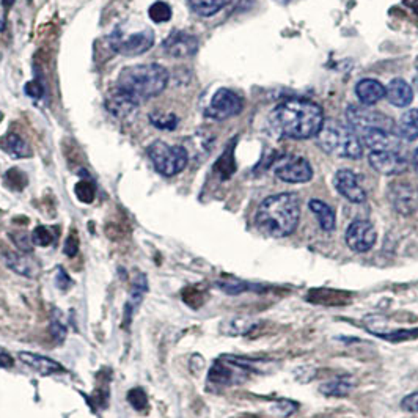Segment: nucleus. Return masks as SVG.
I'll use <instances>...</instances> for the list:
<instances>
[{
    "instance_id": "obj_1",
    "label": "nucleus",
    "mask_w": 418,
    "mask_h": 418,
    "mask_svg": "<svg viewBox=\"0 0 418 418\" xmlns=\"http://www.w3.org/2000/svg\"><path fill=\"white\" fill-rule=\"evenodd\" d=\"M271 123L280 135L294 140L316 137L324 123L321 106L310 99L293 98L280 102L272 110Z\"/></svg>"
},
{
    "instance_id": "obj_2",
    "label": "nucleus",
    "mask_w": 418,
    "mask_h": 418,
    "mask_svg": "<svg viewBox=\"0 0 418 418\" xmlns=\"http://www.w3.org/2000/svg\"><path fill=\"white\" fill-rule=\"evenodd\" d=\"M300 220V200L293 192L264 198L255 214V227L269 238H288Z\"/></svg>"
},
{
    "instance_id": "obj_3",
    "label": "nucleus",
    "mask_w": 418,
    "mask_h": 418,
    "mask_svg": "<svg viewBox=\"0 0 418 418\" xmlns=\"http://www.w3.org/2000/svg\"><path fill=\"white\" fill-rule=\"evenodd\" d=\"M168 71L159 63L132 65L121 69L118 87L124 88L139 99L159 96L167 88Z\"/></svg>"
},
{
    "instance_id": "obj_4",
    "label": "nucleus",
    "mask_w": 418,
    "mask_h": 418,
    "mask_svg": "<svg viewBox=\"0 0 418 418\" xmlns=\"http://www.w3.org/2000/svg\"><path fill=\"white\" fill-rule=\"evenodd\" d=\"M316 143L324 153L337 157L359 159L363 154L359 135L349 126L341 124L337 120L324 121L316 135Z\"/></svg>"
},
{
    "instance_id": "obj_5",
    "label": "nucleus",
    "mask_w": 418,
    "mask_h": 418,
    "mask_svg": "<svg viewBox=\"0 0 418 418\" xmlns=\"http://www.w3.org/2000/svg\"><path fill=\"white\" fill-rule=\"evenodd\" d=\"M148 156H150L156 172L167 176V178L183 172L187 167V162H189V154H187L184 146H172L162 140L153 142L148 146Z\"/></svg>"
},
{
    "instance_id": "obj_6",
    "label": "nucleus",
    "mask_w": 418,
    "mask_h": 418,
    "mask_svg": "<svg viewBox=\"0 0 418 418\" xmlns=\"http://www.w3.org/2000/svg\"><path fill=\"white\" fill-rule=\"evenodd\" d=\"M346 118L349 121L351 129L359 137L371 131H388L396 134V123L388 115L366 106H349L346 110Z\"/></svg>"
},
{
    "instance_id": "obj_7",
    "label": "nucleus",
    "mask_w": 418,
    "mask_h": 418,
    "mask_svg": "<svg viewBox=\"0 0 418 418\" xmlns=\"http://www.w3.org/2000/svg\"><path fill=\"white\" fill-rule=\"evenodd\" d=\"M154 44V32L145 29L139 33H132L128 38H121L120 30L110 35V47L124 57H137L150 51Z\"/></svg>"
},
{
    "instance_id": "obj_8",
    "label": "nucleus",
    "mask_w": 418,
    "mask_h": 418,
    "mask_svg": "<svg viewBox=\"0 0 418 418\" xmlns=\"http://www.w3.org/2000/svg\"><path fill=\"white\" fill-rule=\"evenodd\" d=\"M275 176L289 184L308 183L313 178V168L305 157L283 156L274 167Z\"/></svg>"
},
{
    "instance_id": "obj_9",
    "label": "nucleus",
    "mask_w": 418,
    "mask_h": 418,
    "mask_svg": "<svg viewBox=\"0 0 418 418\" xmlns=\"http://www.w3.org/2000/svg\"><path fill=\"white\" fill-rule=\"evenodd\" d=\"M244 101L238 93L230 88H219L206 109V115L214 120H228L242 112Z\"/></svg>"
},
{
    "instance_id": "obj_10",
    "label": "nucleus",
    "mask_w": 418,
    "mask_h": 418,
    "mask_svg": "<svg viewBox=\"0 0 418 418\" xmlns=\"http://www.w3.org/2000/svg\"><path fill=\"white\" fill-rule=\"evenodd\" d=\"M344 241L349 249L355 253H365L371 250L377 241L376 228L371 222L363 219H357L346 230Z\"/></svg>"
},
{
    "instance_id": "obj_11",
    "label": "nucleus",
    "mask_w": 418,
    "mask_h": 418,
    "mask_svg": "<svg viewBox=\"0 0 418 418\" xmlns=\"http://www.w3.org/2000/svg\"><path fill=\"white\" fill-rule=\"evenodd\" d=\"M368 161H370V165L377 173L385 176L401 175L409 167L407 157L404 154H401L399 150L370 151V154H368Z\"/></svg>"
},
{
    "instance_id": "obj_12",
    "label": "nucleus",
    "mask_w": 418,
    "mask_h": 418,
    "mask_svg": "<svg viewBox=\"0 0 418 418\" xmlns=\"http://www.w3.org/2000/svg\"><path fill=\"white\" fill-rule=\"evenodd\" d=\"M388 198L395 211L401 216H410L418 209V190L410 183H395L390 186Z\"/></svg>"
},
{
    "instance_id": "obj_13",
    "label": "nucleus",
    "mask_w": 418,
    "mask_h": 418,
    "mask_svg": "<svg viewBox=\"0 0 418 418\" xmlns=\"http://www.w3.org/2000/svg\"><path fill=\"white\" fill-rule=\"evenodd\" d=\"M140 99L121 87H113L106 96V109L113 117L128 118L139 109Z\"/></svg>"
},
{
    "instance_id": "obj_14",
    "label": "nucleus",
    "mask_w": 418,
    "mask_h": 418,
    "mask_svg": "<svg viewBox=\"0 0 418 418\" xmlns=\"http://www.w3.org/2000/svg\"><path fill=\"white\" fill-rule=\"evenodd\" d=\"M162 49L165 54L170 55V57L187 58L197 54L198 40L197 36L190 35V33L176 30L165 38L162 43Z\"/></svg>"
},
{
    "instance_id": "obj_15",
    "label": "nucleus",
    "mask_w": 418,
    "mask_h": 418,
    "mask_svg": "<svg viewBox=\"0 0 418 418\" xmlns=\"http://www.w3.org/2000/svg\"><path fill=\"white\" fill-rule=\"evenodd\" d=\"M333 186L340 195L351 203H363L366 200V192L363 189L359 176L349 168H341L333 178Z\"/></svg>"
},
{
    "instance_id": "obj_16",
    "label": "nucleus",
    "mask_w": 418,
    "mask_h": 418,
    "mask_svg": "<svg viewBox=\"0 0 418 418\" xmlns=\"http://www.w3.org/2000/svg\"><path fill=\"white\" fill-rule=\"evenodd\" d=\"M18 357L24 365L32 368L33 371L41 374V376H52V374L65 371V368L58 362L49 359L46 355L33 354V352H19Z\"/></svg>"
},
{
    "instance_id": "obj_17",
    "label": "nucleus",
    "mask_w": 418,
    "mask_h": 418,
    "mask_svg": "<svg viewBox=\"0 0 418 418\" xmlns=\"http://www.w3.org/2000/svg\"><path fill=\"white\" fill-rule=\"evenodd\" d=\"M355 95L363 106H374L385 98V87L376 79H363L355 85Z\"/></svg>"
},
{
    "instance_id": "obj_18",
    "label": "nucleus",
    "mask_w": 418,
    "mask_h": 418,
    "mask_svg": "<svg viewBox=\"0 0 418 418\" xmlns=\"http://www.w3.org/2000/svg\"><path fill=\"white\" fill-rule=\"evenodd\" d=\"M385 98L395 107H406L414 99V90L406 80L393 79L388 87H385Z\"/></svg>"
},
{
    "instance_id": "obj_19",
    "label": "nucleus",
    "mask_w": 418,
    "mask_h": 418,
    "mask_svg": "<svg viewBox=\"0 0 418 418\" xmlns=\"http://www.w3.org/2000/svg\"><path fill=\"white\" fill-rule=\"evenodd\" d=\"M307 300L311 304L326 305V307H340L348 304L351 300V294L344 291L335 289H311L307 296Z\"/></svg>"
},
{
    "instance_id": "obj_20",
    "label": "nucleus",
    "mask_w": 418,
    "mask_h": 418,
    "mask_svg": "<svg viewBox=\"0 0 418 418\" xmlns=\"http://www.w3.org/2000/svg\"><path fill=\"white\" fill-rule=\"evenodd\" d=\"M396 135L406 142L418 139V109H410L401 115L398 124H396Z\"/></svg>"
},
{
    "instance_id": "obj_21",
    "label": "nucleus",
    "mask_w": 418,
    "mask_h": 418,
    "mask_svg": "<svg viewBox=\"0 0 418 418\" xmlns=\"http://www.w3.org/2000/svg\"><path fill=\"white\" fill-rule=\"evenodd\" d=\"M308 208H310V211L315 214L318 222H319V227L326 231V233L335 230V225H337V220H335V212H333V209L327 205V203H324L322 200H318V198H313V200L308 201Z\"/></svg>"
},
{
    "instance_id": "obj_22",
    "label": "nucleus",
    "mask_w": 418,
    "mask_h": 418,
    "mask_svg": "<svg viewBox=\"0 0 418 418\" xmlns=\"http://www.w3.org/2000/svg\"><path fill=\"white\" fill-rule=\"evenodd\" d=\"M0 148L3 153H7L8 156L14 159H22V157H30L32 150L27 143L21 139L18 134H7L0 137Z\"/></svg>"
},
{
    "instance_id": "obj_23",
    "label": "nucleus",
    "mask_w": 418,
    "mask_h": 418,
    "mask_svg": "<svg viewBox=\"0 0 418 418\" xmlns=\"http://www.w3.org/2000/svg\"><path fill=\"white\" fill-rule=\"evenodd\" d=\"M239 368L231 365L227 360L220 359L219 362H216L212 365L211 370H209L208 379L209 382L212 384H220V385H230L233 384V381L236 379V371H238Z\"/></svg>"
},
{
    "instance_id": "obj_24",
    "label": "nucleus",
    "mask_w": 418,
    "mask_h": 418,
    "mask_svg": "<svg viewBox=\"0 0 418 418\" xmlns=\"http://www.w3.org/2000/svg\"><path fill=\"white\" fill-rule=\"evenodd\" d=\"M146 291H148V283H146L145 275L143 274L135 275V278L132 280L129 302H128V305H126V319H128V321H131L132 313H134L135 307H139L143 296L146 294Z\"/></svg>"
},
{
    "instance_id": "obj_25",
    "label": "nucleus",
    "mask_w": 418,
    "mask_h": 418,
    "mask_svg": "<svg viewBox=\"0 0 418 418\" xmlns=\"http://www.w3.org/2000/svg\"><path fill=\"white\" fill-rule=\"evenodd\" d=\"M352 387H354V381H352L351 377H338L333 379V381L319 385V392L326 396H337V398H341V396L348 395Z\"/></svg>"
},
{
    "instance_id": "obj_26",
    "label": "nucleus",
    "mask_w": 418,
    "mask_h": 418,
    "mask_svg": "<svg viewBox=\"0 0 418 418\" xmlns=\"http://www.w3.org/2000/svg\"><path fill=\"white\" fill-rule=\"evenodd\" d=\"M216 286L219 289H222L225 294H242L245 293V291H261L263 286L261 285H252L247 283L244 280H238V278H222L219 280L216 283Z\"/></svg>"
},
{
    "instance_id": "obj_27",
    "label": "nucleus",
    "mask_w": 418,
    "mask_h": 418,
    "mask_svg": "<svg viewBox=\"0 0 418 418\" xmlns=\"http://www.w3.org/2000/svg\"><path fill=\"white\" fill-rule=\"evenodd\" d=\"M223 360H227L231 365L238 366L242 371L250 373H264L266 371V365H269L267 360L263 359H249V357H236V355H223Z\"/></svg>"
},
{
    "instance_id": "obj_28",
    "label": "nucleus",
    "mask_w": 418,
    "mask_h": 418,
    "mask_svg": "<svg viewBox=\"0 0 418 418\" xmlns=\"http://www.w3.org/2000/svg\"><path fill=\"white\" fill-rule=\"evenodd\" d=\"M187 3L195 14L209 18V16L219 13L225 7L227 0H187Z\"/></svg>"
},
{
    "instance_id": "obj_29",
    "label": "nucleus",
    "mask_w": 418,
    "mask_h": 418,
    "mask_svg": "<svg viewBox=\"0 0 418 418\" xmlns=\"http://www.w3.org/2000/svg\"><path fill=\"white\" fill-rule=\"evenodd\" d=\"M148 120L154 126V128L162 129V131H173L178 126V117L175 113L170 112H159V110H153L148 115Z\"/></svg>"
},
{
    "instance_id": "obj_30",
    "label": "nucleus",
    "mask_w": 418,
    "mask_h": 418,
    "mask_svg": "<svg viewBox=\"0 0 418 418\" xmlns=\"http://www.w3.org/2000/svg\"><path fill=\"white\" fill-rule=\"evenodd\" d=\"M3 260H5V264H7L10 269H13L14 272H18L21 275H25V277H32L33 266L24 255H18V253L7 252L3 255Z\"/></svg>"
},
{
    "instance_id": "obj_31",
    "label": "nucleus",
    "mask_w": 418,
    "mask_h": 418,
    "mask_svg": "<svg viewBox=\"0 0 418 418\" xmlns=\"http://www.w3.org/2000/svg\"><path fill=\"white\" fill-rule=\"evenodd\" d=\"M214 170H216L222 179H228L233 176V173L236 172L233 148H227V151L219 157V161L216 162V165H214Z\"/></svg>"
},
{
    "instance_id": "obj_32",
    "label": "nucleus",
    "mask_w": 418,
    "mask_h": 418,
    "mask_svg": "<svg viewBox=\"0 0 418 418\" xmlns=\"http://www.w3.org/2000/svg\"><path fill=\"white\" fill-rule=\"evenodd\" d=\"M371 333L379 338L390 341V343H401V341L418 338V329H398L392 330V332H376V330H371Z\"/></svg>"
},
{
    "instance_id": "obj_33",
    "label": "nucleus",
    "mask_w": 418,
    "mask_h": 418,
    "mask_svg": "<svg viewBox=\"0 0 418 418\" xmlns=\"http://www.w3.org/2000/svg\"><path fill=\"white\" fill-rule=\"evenodd\" d=\"M29 181H27V175L24 172H21L19 168H10L7 173H5V184H7L10 189L13 190H24L25 186Z\"/></svg>"
},
{
    "instance_id": "obj_34",
    "label": "nucleus",
    "mask_w": 418,
    "mask_h": 418,
    "mask_svg": "<svg viewBox=\"0 0 418 418\" xmlns=\"http://www.w3.org/2000/svg\"><path fill=\"white\" fill-rule=\"evenodd\" d=\"M148 16L156 24H162V22H167L172 18V8L165 2H154L148 10Z\"/></svg>"
},
{
    "instance_id": "obj_35",
    "label": "nucleus",
    "mask_w": 418,
    "mask_h": 418,
    "mask_svg": "<svg viewBox=\"0 0 418 418\" xmlns=\"http://www.w3.org/2000/svg\"><path fill=\"white\" fill-rule=\"evenodd\" d=\"M74 194L77 197V200L82 203H87L88 205V203H93V200H95L96 189H95V186L90 183V181L84 179V181H79V183L74 186Z\"/></svg>"
},
{
    "instance_id": "obj_36",
    "label": "nucleus",
    "mask_w": 418,
    "mask_h": 418,
    "mask_svg": "<svg viewBox=\"0 0 418 418\" xmlns=\"http://www.w3.org/2000/svg\"><path fill=\"white\" fill-rule=\"evenodd\" d=\"M32 241H33V244H35V245L47 247V245H51L52 242H54V234H52V231L49 230L47 227H43V225H40V227H36L35 230H33Z\"/></svg>"
},
{
    "instance_id": "obj_37",
    "label": "nucleus",
    "mask_w": 418,
    "mask_h": 418,
    "mask_svg": "<svg viewBox=\"0 0 418 418\" xmlns=\"http://www.w3.org/2000/svg\"><path fill=\"white\" fill-rule=\"evenodd\" d=\"M128 401H129V404L137 410H143L148 406V396L145 393V390L140 387L129 390Z\"/></svg>"
},
{
    "instance_id": "obj_38",
    "label": "nucleus",
    "mask_w": 418,
    "mask_h": 418,
    "mask_svg": "<svg viewBox=\"0 0 418 418\" xmlns=\"http://www.w3.org/2000/svg\"><path fill=\"white\" fill-rule=\"evenodd\" d=\"M183 300L192 308H198L205 304V293L197 288H186L183 291Z\"/></svg>"
},
{
    "instance_id": "obj_39",
    "label": "nucleus",
    "mask_w": 418,
    "mask_h": 418,
    "mask_svg": "<svg viewBox=\"0 0 418 418\" xmlns=\"http://www.w3.org/2000/svg\"><path fill=\"white\" fill-rule=\"evenodd\" d=\"M297 409V403H293V401L289 399H280L277 404L272 406L271 412L275 415V417H289L293 412Z\"/></svg>"
},
{
    "instance_id": "obj_40",
    "label": "nucleus",
    "mask_w": 418,
    "mask_h": 418,
    "mask_svg": "<svg viewBox=\"0 0 418 418\" xmlns=\"http://www.w3.org/2000/svg\"><path fill=\"white\" fill-rule=\"evenodd\" d=\"M11 238H13L14 244L18 245V249L22 252H32V236L25 234L24 231H19V233H13L11 234Z\"/></svg>"
},
{
    "instance_id": "obj_41",
    "label": "nucleus",
    "mask_w": 418,
    "mask_h": 418,
    "mask_svg": "<svg viewBox=\"0 0 418 418\" xmlns=\"http://www.w3.org/2000/svg\"><path fill=\"white\" fill-rule=\"evenodd\" d=\"M77 250H79V236H77L76 231H71L69 236L65 241L63 252L66 256H74Z\"/></svg>"
},
{
    "instance_id": "obj_42",
    "label": "nucleus",
    "mask_w": 418,
    "mask_h": 418,
    "mask_svg": "<svg viewBox=\"0 0 418 418\" xmlns=\"http://www.w3.org/2000/svg\"><path fill=\"white\" fill-rule=\"evenodd\" d=\"M51 333L55 341H58V343H62V341H65L66 338V326L62 322V319H58L57 316L52 318Z\"/></svg>"
},
{
    "instance_id": "obj_43",
    "label": "nucleus",
    "mask_w": 418,
    "mask_h": 418,
    "mask_svg": "<svg viewBox=\"0 0 418 418\" xmlns=\"http://www.w3.org/2000/svg\"><path fill=\"white\" fill-rule=\"evenodd\" d=\"M24 91H25L27 96H30L33 99H40L44 95V87H43L40 80L35 79V80L27 82L25 87H24Z\"/></svg>"
},
{
    "instance_id": "obj_44",
    "label": "nucleus",
    "mask_w": 418,
    "mask_h": 418,
    "mask_svg": "<svg viewBox=\"0 0 418 418\" xmlns=\"http://www.w3.org/2000/svg\"><path fill=\"white\" fill-rule=\"evenodd\" d=\"M401 409L410 414H418V392L407 395L401 401Z\"/></svg>"
},
{
    "instance_id": "obj_45",
    "label": "nucleus",
    "mask_w": 418,
    "mask_h": 418,
    "mask_svg": "<svg viewBox=\"0 0 418 418\" xmlns=\"http://www.w3.org/2000/svg\"><path fill=\"white\" fill-rule=\"evenodd\" d=\"M0 366L2 368L13 366V359H11V355H8L3 349H0Z\"/></svg>"
},
{
    "instance_id": "obj_46",
    "label": "nucleus",
    "mask_w": 418,
    "mask_h": 418,
    "mask_svg": "<svg viewBox=\"0 0 418 418\" xmlns=\"http://www.w3.org/2000/svg\"><path fill=\"white\" fill-rule=\"evenodd\" d=\"M0 3H2V7L5 10H10L14 5V0H0Z\"/></svg>"
},
{
    "instance_id": "obj_47",
    "label": "nucleus",
    "mask_w": 418,
    "mask_h": 418,
    "mask_svg": "<svg viewBox=\"0 0 418 418\" xmlns=\"http://www.w3.org/2000/svg\"><path fill=\"white\" fill-rule=\"evenodd\" d=\"M412 164H414L415 172L418 173V148L414 151V156H412Z\"/></svg>"
},
{
    "instance_id": "obj_48",
    "label": "nucleus",
    "mask_w": 418,
    "mask_h": 418,
    "mask_svg": "<svg viewBox=\"0 0 418 418\" xmlns=\"http://www.w3.org/2000/svg\"><path fill=\"white\" fill-rule=\"evenodd\" d=\"M277 2H280V3H288L289 0H277Z\"/></svg>"
},
{
    "instance_id": "obj_49",
    "label": "nucleus",
    "mask_w": 418,
    "mask_h": 418,
    "mask_svg": "<svg viewBox=\"0 0 418 418\" xmlns=\"http://www.w3.org/2000/svg\"><path fill=\"white\" fill-rule=\"evenodd\" d=\"M415 87L418 88V73H417V76H415Z\"/></svg>"
},
{
    "instance_id": "obj_50",
    "label": "nucleus",
    "mask_w": 418,
    "mask_h": 418,
    "mask_svg": "<svg viewBox=\"0 0 418 418\" xmlns=\"http://www.w3.org/2000/svg\"><path fill=\"white\" fill-rule=\"evenodd\" d=\"M29 2H32V0H29Z\"/></svg>"
}]
</instances>
